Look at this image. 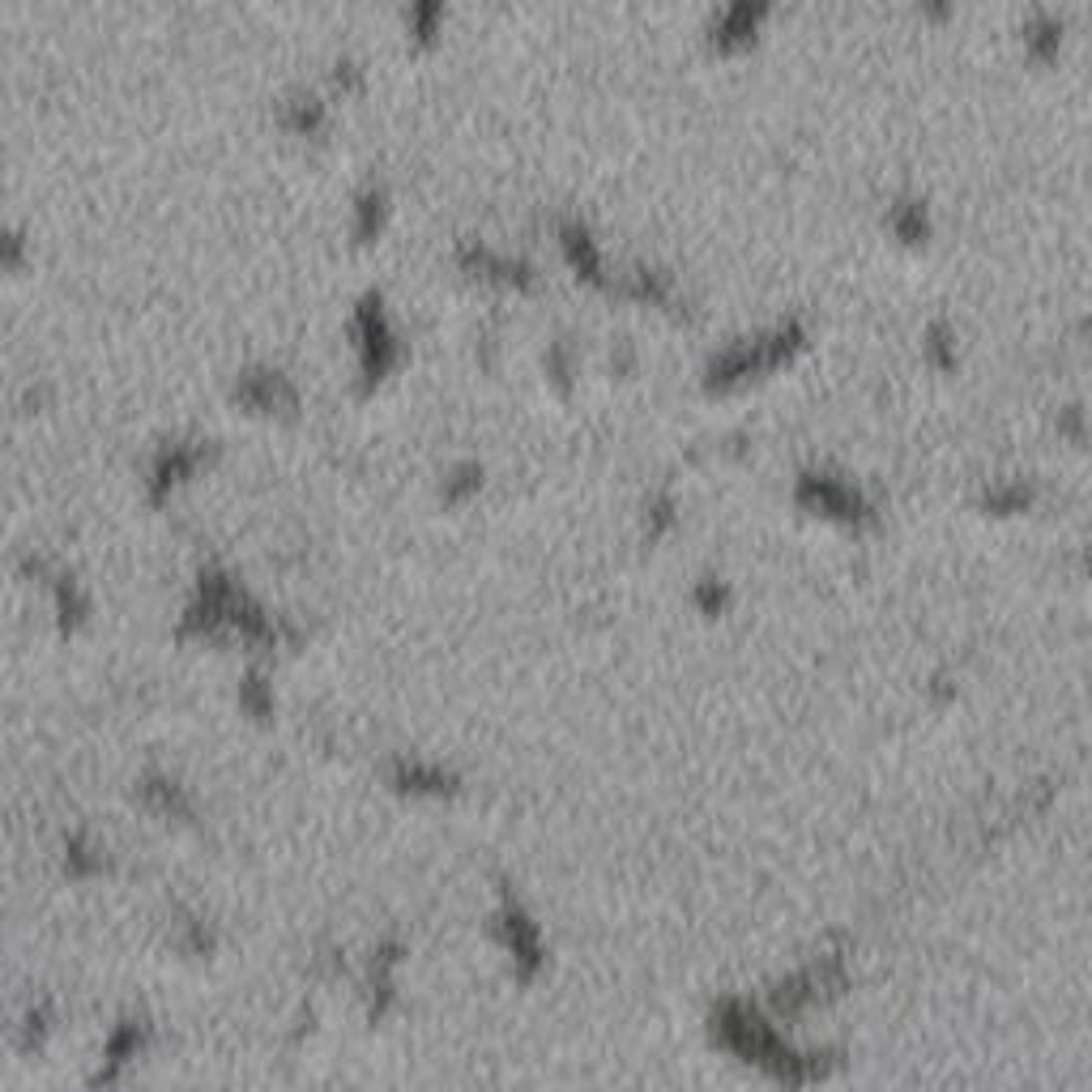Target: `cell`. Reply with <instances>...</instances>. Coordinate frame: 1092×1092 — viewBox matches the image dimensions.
<instances>
[{
	"label": "cell",
	"mask_w": 1092,
	"mask_h": 1092,
	"mask_svg": "<svg viewBox=\"0 0 1092 1092\" xmlns=\"http://www.w3.org/2000/svg\"><path fill=\"white\" fill-rule=\"evenodd\" d=\"M496 939L513 952V965L526 982L543 969V939H538V926L526 918V909H521L508 892H504V905H500V918H496Z\"/></svg>",
	"instance_id": "cell-1"
},
{
	"label": "cell",
	"mask_w": 1092,
	"mask_h": 1092,
	"mask_svg": "<svg viewBox=\"0 0 1092 1092\" xmlns=\"http://www.w3.org/2000/svg\"><path fill=\"white\" fill-rule=\"evenodd\" d=\"M393 789L401 794H453L457 781L453 772H444L436 764H418V760H397L393 764Z\"/></svg>",
	"instance_id": "cell-2"
},
{
	"label": "cell",
	"mask_w": 1092,
	"mask_h": 1092,
	"mask_svg": "<svg viewBox=\"0 0 1092 1092\" xmlns=\"http://www.w3.org/2000/svg\"><path fill=\"white\" fill-rule=\"evenodd\" d=\"M141 1041H145V1024H141V1020H124V1024H115V1033L108 1037V1071H103L99 1080H111V1075H115L119 1067H124L128 1058H137Z\"/></svg>",
	"instance_id": "cell-3"
},
{
	"label": "cell",
	"mask_w": 1092,
	"mask_h": 1092,
	"mask_svg": "<svg viewBox=\"0 0 1092 1092\" xmlns=\"http://www.w3.org/2000/svg\"><path fill=\"white\" fill-rule=\"evenodd\" d=\"M141 794H145V802H154L162 815H188L184 789H179L175 781H167V776H149V781L141 785Z\"/></svg>",
	"instance_id": "cell-4"
},
{
	"label": "cell",
	"mask_w": 1092,
	"mask_h": 1092,
	"mask_svg": "<svg viewBox=\"0 0 1092 1092\" xmlns=\"http://www.w3.org/2000/svg\"><path fill=\"white\" fill-rule=\"evenodd\" d=\"M56 610H60V627H65V632H73V627L86 619V597L78 593V585H73L69 576H56Z\"/></svg>",
	"instance_id": "cell-5"
},
{
	"label": "cell",
	"mask_w": 1092,
	"mask_h": 1092,
	"mask_svg": "<svg viewBox=\"0 0 1092 1092\" xmlns=\"http://www.w3.org/2000/svg\"><path fill=\"white\" fill-rule=\"evenodd\" d=\"M239 705H244L252 717H269V713H274V700H269L261 675H248L244 683H239Z\"/></svg>",
	"instance_id": "cell-6"
},
{
	"label": "cell",
	"mask_w": 1092,
	"mask_h": 1092,
	"mask_svg": "<svg viewBox=\"0 0 1092 1092\" xmlns=\"http://www.w3.org/2000/svg\"><path fill=\"white\" fill-rule=\"evenodd\" d=\"M90 854H95V849L86 845V836H69V871H78V875L103 871V858H90Z\"/></svg>",
	"instance_id": "cell-7"
},
{
	"label": "cell",
	"mask_w": 1092,
	"mask_h": 1092,
	"mask_svg": "<svg viewBox=\"0 0 1092 1092\" xmlns=\"http://www.w3.org/2000/svg\"><path fill=\"white\" fill-rule=\"evenodd\" d=\"M43 1033H48V1011H30V1015H26V1045L39 1041Z\"/></svg>",
	"instance_id": "cell-8"
}]
</instances>
